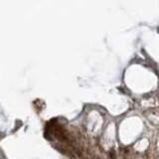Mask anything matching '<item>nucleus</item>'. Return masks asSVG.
Instances as JSON below:
<instances>
[{"label": "nucleus", "mask_w": 159, "mask_h": 159, "mask_svg": "<svg viewBox=\"0 0 159 159\" xmlns=\"http://www.w3.org/2000/svg\"><path fill=\"white\" fill-rule=\"evenodd\" d=\"M110 157H111V159L115 158V153L113 150H111V151H110Z\"/></svg>", "instance_id": "nucleus-1"}]
</instances>
